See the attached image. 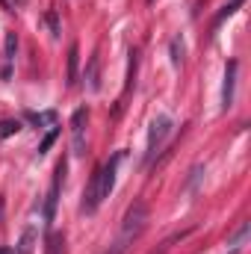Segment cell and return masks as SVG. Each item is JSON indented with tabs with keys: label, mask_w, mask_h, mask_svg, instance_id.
<instances>
[{
	"label": "cell",
	"mask_w": 251,
	"mask_h": 254,
	"mask_svg": "<svg viewBox=\"0 0 251 254\" xmlns=\"http://www.w3.org/2000/svg\"><path fill=\"white\" fill-rule=\"evenodd\" d=\"M145 228H148V204H145V201H133L125 210L122 231H119V237L113 240V246L107 249V254H127V249L142 237Z\"/></svg>",
	"instance_id": "cell-1"
},
{
	"label": "cell",
	"mask_w": 251,
	"mask_h": 254,
	"mask_svg": "<svg viewBox=\"0 0 251 254\" xmlns=\"http://www.w3.org/2000/svg\"><path fill=\"white\" fill-rule=\"evenodd\" d=\"M169 133H172V119L169 116H157L151 122V127H148V145H145V166L154 163V157L163 148V142L169 139Z\"/></svg>",
	"instance_id": "cell-2"
},
{
	"label": "cell",
	"mask_w": 251,
	"mask_h": 254,
	"mask_svg": "<svg viewBox=\"0 0 251 254\" xmlns=\"http://www.w3.org/2000/svg\"><path fill=\"white\" fill-rule=\"evenodd\" d=\"M65 181V160L57 163V175H54V184H51V192H48V201H45V222L51 225L54 216H57V201H60V187Z\"/></svg>",
	"instance_id": "cell-3"
},
{
	"label": "cell",
	"mask_w": 251,
	"mask_h": 254,
	"mask_svg": "<svg viewBox=\"0 0 251 254\" xmlns=\"http://www.w3.org/2000/svg\"><path fill=\"white\" fill-rule=\"evenodd\" d=\"M86 122H89V110L86 107L74 110V116H71V148H74V154H83L86 151V139H83Z\"/></svg>",
	"instance_id": "cell-4"
},
{
	"label": "cell",
	"mask_w": 251,
	"mask_h": 254,
	"mask_svg": "<svg viewBox=\"0 0 251 254\" xmlns=\"http://www.w3.org/2000/svg\"><path fill=\"white\" fill-rule=\"evenodd\" d=\"M237 68L240 65L228 63V68H225V86H222V110H231L234 107V86H237Z\"/></svg>",
	"instance_id": "cell-5"
},
{
	"label": "cell",
	"mask_w": 251,
	"mask_h": 254,
	"mask_svg": "<svg viewBox=\"0 0 251 254\" xmlns=\"http://www.w3.org/2000/svg\"><path fill=\"white\" fill-rule=\"evenodd\" d=\"M243 3H246V0H231V3H225V6H222V12L213 18V24H210V33H216V30L225 24V18H231V15H234V12H237Z\"/></svg>",
	"instance_id": "cell-6"
},
{
	"label": "cell",
	"mask_w": 251,
	"mask_h": 254,
	"mask_svg": "<svg viewBox=\"0 0 251 254\" xmlns=\"http://www.w3.org/2000/svg\"><path fill=\"white\" fill-rule=\"evenodd\" d=\"M77 68H80V48L71 45V48H68V83H71V86L77 83Z\"/></svg>",
	"instance_id": "cell-7"
},
{
	"label": "cell",
	"mask_w": 251,
	"mask_h": 254,
	"mask_svg": "<svg viewBox=\"0 0 251 254\" xmlns=\"http://www.w3.org/2000/svg\"><path fill=\"white\" fill-rule=\"evenodd\" d=\"M45 254H65V234L54 231L48 237V246H45Z\"/></svg>",
	"instance_id": "cell-8"
},
{
	"label": "cell",
	"mask_w": 251,
	"mask_h": 254,
	"mask_svg": "<svg viewBox=\"0 0 251 254\" xmlns=\"http://www.w3.org/2000/svg\"><path fill=\"white\" fill-rule=\"evenodd\" d=\"M33 243H36V228H27L18 240V254H33Z\"/></svg>",
	"instance_id": "cell-9"
},
{
	"label": "cell",
	"mask_w": 251,
	"mask_h": 254,
	"mask_svg": "<svg viewBox=\"0 0 251 254\" xmlns=\"http://www.w3.org/2000/svg\"><path fill=\"white\" fill-rule=\"evenodd\" d=\"M86 80H89V92H98V89H101V80H98V57H92V60H89Z\"/></svg>",
	"instance_id": "cell-10"
},
{
	"label": "cell",
	"mask_w": 251,
	"mask_h": 254,
	"mask_svg": "<svg viewBox=\"0 0 251 254\" xmlns=\"http://www.w3.org/2000/svg\"><path fill=\"white\" fill-rule=\"evenodd\" d=\"M172 65H175V68L184 65V39H181V36L172 39Z\"/></svg>",
	"instance_id": "cell-11"
},
{
	"label": "cell",
	"mask_w": 251,
	"mask_h": 254,
	"mask_svg": "<svg viewBox=\"0 0 251 254\" xmlns=\"http://www.w3.org/2000/svg\"><path fill=\"white\" fill-rule=\"evenodd\" d=\"M18 130H21V122H15V119H3V122H0V139L15 136Z\"/></svg>",
	"instance_id": "cell-12"
},
{
	"label": "cell",
	"mask_w": 251,
	"mask_h": 254,
	"mask_svg": "<svg viewBox=\"0 0 251 254\" xmlns=\"http://www.w3.org/2000/svg\"><path fill=\"white\" fill-rule=\"evenodd\" d=\"M15 51H18V36L15 33H6V63L15 60Z\"/></svg>",
	"instance_id": "cell-13"
},
{
	"label": "cell",
	"mask_w": 251,
	"mask_h": 254,
	"mask_svg": "<svg viewBox=\"0 0 251 254\" xmlns=\"http://www.w3.org/2000/svg\"><path fill=\"white\" fill-rule=\"evenodd\" d=\"M57 136H60V127L48 130V136H45V139H42V145H39V154H48V151H51V145L57 142Z\"/></svg>",
	"instance_id": "cell-14"
},
{
	"label": "cell",
	"mask_w": 251,
	"mask_h": 254,
	"mask_svg": "<svg viewBox=\"0 0 251 254\" xmlns=\"http://www.w3.org/2000/svg\"><path fill=\"white\" fill-rule=\"evenodd\" d=\"M246 237H249V222H243V228L234 234V240H231V249H234V252H240V246H243V240H246Z\"/></svg>",
	"instance_id": "cell-15"
},
{
	"label": "cell",
	"mask_w": 251,
	"mask_h": 254,
	"mask_svg": "<svg viewBox=\"0 0 251 254\" xmlns=\"http://www.w3.org/2000/svg\"><path fill=\"white\" fill-rule=\"evenodd\" d=\"M48 24H51L54 36H60V18H57V12H48Z\"/></svg>",
	"instance_id": "cell-16"
},
{
	"label": "cell",
	"mask_w": 251,
	"mask_h": 254,
	"mask_svg": "<svg viewBox=\"0 0 251 254\" xmlns=\"http://www.w3.org/2000/svg\"><path fill=\"white\" fill-rule=\"evenodd\" d=\"M0 254H12V249H9V246H3V249H0Z\"/></svg>",
	"instance_id": "cell-17"
},
{
	"label": "cell",
	"mask_w": 251,
	"mask_h": 254,
	"mask_svg": "<svg viewBox=\"0 0 251 254\" xmlns=\"http://www.w3.org/2000/svg\"><path fill=\"white\" fill-rule=\"evenodd\" d=\"M234 254H237V252H234Z\"/></svg>",
	"instance_id": "cell-18"
}]
</instances>
